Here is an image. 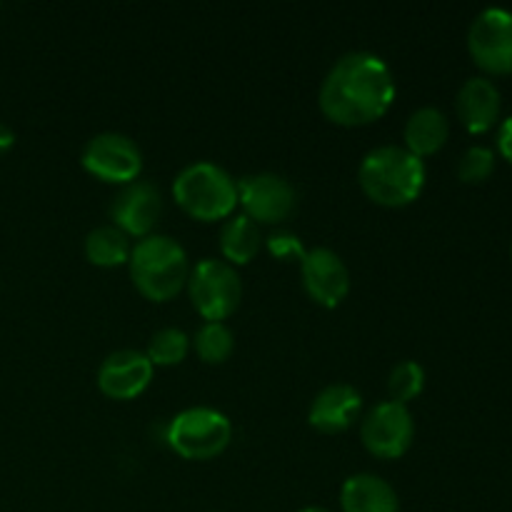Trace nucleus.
Instances as JSON below:
<instances>
[{
	"label": "nucleus",
	"instance_id": "1",
	"mask_svg": "<svg viewBox=\"0 0 512 512\" xmlns=\"http://www.w3.org/2000/svg\"><path fill=\"white\" fill-rule=\"evenodd\" d=\"M395 78L380 55L345 53L323 78L318 105L325 118L343 128H360L383 118L395 100Z\"/></svg>",
	"mask_w": 512,
	"mask_h": 512
},
{
	"label": "nucleus",
	"instance_id": "2",
	"mask_svg": "<svg viewBox=\"0 0 512 512\" xmlns=\"http://www.w3.org/2000/svg\"><path fill=\"white\" fill-rule=\"evenodd\" d=\"M425 163L403 145H380L370 150L358 168L360 190L383 208H405L425 188Z\"/></svg>",
	"mask_w": 512,
	"mask_h": 512
},
{
	"label": "nucleus",
	"instance_id": "3",
	"mask_svg": "<svg viewBox=\"0 0 512 512\" xmlns=\"http://www.w3.org/2000/svg\"><path fill=\"white\" fill-rule=\"evenodd\" d=\"M135 290L145 300L168 303L188 285L190 263L183 245L170 235H148L133 245L128 260Z\"/></svg>",
	"mask_w": 512,
	"mask_h": 512
},
{
	"label": "nucleus",
	"instance_id": "4",
	"mask_svg": "<svg viewBox=\"0 0 512 512\" xmlns=\"http://www.w3.org/2000/svg\"><path fill=\"white\" fill-rule=\"evenodd\" d=\"M173 198L190 218L215 223L230 218L238 208V183L225 168L200 160L175 175Z\"/></svg>",
	"mask_w": 512,
	"mask_h": 512
},
{
	"label": "nucleus",
	"instance_id": "5",
	"mask_svg": "<svg viewBox=\"0 0 512 512\" xmlns=\"http://www.w3.org/2000/svg\"><path fill=\"white\" fill-rule=\"evenodd\" d=\"M165 440L180 458L213 460L233 443V423L215 408H188L170 420Z\"/></svg>",
	"mask_w": 512,
	"mask_h": 512
},
{
	"label": "nucleus",
	"instance_id": "6",
	"mask_svg": "<svg viewBox=\"0 0 512 512\" xmlns=\"http://www.w3.org/2000/svg\"><path fill=\"white\" fill-rule=\"evenodd\" d=\"M190 303L205 323H223L238 310L243 300V280L238 268L225 260L205 258L188 275Z\"/></svg>",
	"mask_w": 512,
	"mask_h": 512
},
{
	"label": "nucleus",
	"instance_id": "7",
	"mask_svg": "<svg viewBox=\"0 0 512 512\" xmlns=\"http://www.w3.org/2000/svg\"><path fill=\"white\" fill-rule=\"evenodd\" d=\"M85 173L110 185L135 183L143 173V153L133 138L123 133H98L85 143L80 155Z\"/></svg>",
	"mask_w": 512,
	"mask_h": 512
},
{
	"label": "nucleus",
	"instance_id": "8",
	"mask_svg": "<svg viewBox=\"0 0 512 512\" xmlns=\"http://www.w3.org/2000/svg\"><path fill=\"white\" fill-rule=\"evenodd\" d=\"M360 440L365 450L380 460H398L410 450L415 440V420L408 405L385 403L375 405L360 420Z\"/></svg>",
	"mask_w": 512,
	"mask_h": 512
},
{
	"label": "nucleus",
	"instance_id": "9",
	"mask_svg": "<svg viewBox=\"0 0 512 512\" xmlns=\"http://www.w3.org/2000/svg\"><path fill=\"white\" fill-rule=\"evenodd\" d=\"M238 205L258 225H280L293 215L298 193L278 173H255L238 180Z\"/></svg>",
	"mask_w": 512,
	"mask_h": 512
},
{
	"label": "nucleus",
	"instance_id": "10",
	"mask_svg": "<svg viewBox=\"0 0 512 512\" xmlns=\"http://www.w3.org/2000/svg\"><path fill=\"white\" fill-rule=\"evenodd\" d=\"M468 50L485 73H512V13L505 8H485L475 15L468 30Z\"/></svg>",
	"mask_w": 512,
	"mask_h": 512
},
{
	"label": "nucleus",
	"instance_id": "11",
	"mask_svg": "<svg viewBox=\"0 0 512 512\" xmlns=\"http://www.w3.org/2000/svg\"><path fill=\"white\" fill-rule=\"evenodd\" d=\"M110 220L118 230H123L128 238H148L153 235L160 215H163V195L158 185L150 180H135L123 185L113 200H110Z\"/></svg>",
	"mask_w": 512,
	"mask_h": 512
},
{
	"label": "nucleus",
	"instance_id": "12",
	"mask_svg": "<svg viewBox=\"0 0 512 512\" xmlns=\"http://www.w3.org/2000/svg\"><path fill=\"white\" fill-rule=\"evenodd\" d=\"M300 278L310 300L323 308H338L350 293V270L335 250L313 248L300 260Z\"/></svg>",
	"mask_w": 512,
	"mask_h": 512
},
{
	"label": "nucleus",
	"instance_id": "13",
	"mask_svg": "<svg viewBox=\"0 0 512 512\" xmlns=\"http://www.w3.org/2000/svg\"><path fill=\"white\" fill-rule=\"evenodd\" d=\"M153 363L140 350H115L100 363L98 390L110 400H135L153 380Z\"/></svg>",
	"mask_w": 512,
	"mask_h": 512
},
{
	"label": "nucleus",
	"instance_id": "14",
	"mask_svg": "<svg viewBox=\"0 0 512 512\" xmlns=\"http://www.w3.org/2000/svg\"><path fill=\"white\" fill-rule=\"evenodd\" d=\"M363 410V395L348 383L325 385L313 398L308 410V423L323 435L345 433Z\"/></svg>",
	"mask_w": 512,
	"mask_h": 512
},
{
	"label": "nucleus",
	"instance_id": "15",
	"mask_svg": "<svg viewBox=\"0 0 512 512\" xmlns=\"http://www.w3.org/2000/svg\"><path fill=\"white\" fill-rule=\"evenodd\" d=\"M455 110H458L460 123L468 133H485L493 128L500 118V90L493 80L475 75L468 78L458 90L455 98Z\"/></svg>",
	"mask_w": 512,
	"mask_h": 512
},
{
	"label": "nucleus",
	"instance_id": "16",
	"mask_svg": "<svg viewBox=\"0 0 512 512\" xmlns=\"http://www.w3.org/2000/svg\"><path fill=\"white\" fill-rule=\"evenodd\" d=\"M343 512H400V500L393 485L373 473L350 475L340 488Z\"/></svg>",
	"mask_w": 512,
	"mask_h": 512
},
{
	"label": "nucleus",
	"instance_id": "17",
	"mask_svg": "<svg viewBox=\"0 0 512 512\" xmlns=\"http://www.w3.org/2000/svg\"><path fill=\"white\" fill-rule=\"evenodd\" d=\"M450 135V120L435 105H423V108L415 110L408 118L403 130L405 150H410L413 155H418L420 160L435 155L445 143H448Z\"/></svg>",
	"mask_w": 512,
	"mask_h": 512
},
{
	"label": "nucleus",
	"instance_id": "18",
	"mask_svg": "<svg viewBox=\"0 0 512 512\" xmlns=\"http://www.w3.org/2000/svg\"><path fill=\"white\" fill-rule=\"evenodd\" d=\"M263 248V233L260 225L253 223L248 215H230L225 225L220 228V253H223L225 263L233 268L238 265H248L255 260V255Z\"/></svg>",
	"mask_w": 512,
	"mask_h": 512
},
{
	"label": "nucleus",
	"instance_id": "19",
	"mask_svg": "<svg viewBox=\"0 0 512 512\" xmlns=\"http://www.w3.org/2000/svg\"><path fill=\"white\" fill-rule=\"evenodd\" d=\"M130 253H133V243L115 225H100V228L90 230L88 238H85V258L95 268L128 265Z\"/></svg>",
	"mask_w": 512,
	"mask_h": 512
},
{
	"label": "nucleus",
	"instance_id": "20",
	"mask_svg": "<svg viewBox=\"0 0 512 512\" xmlns=\"http://www.w3.org/2000/svg\"><path fill=\"white\" fill-rule=\"evenodd\" d=\"M190 345L205 365H220L233 355L235 335L225 323H203Z\"/></svg>",
	"mask_w": 512,
	"mask_h": 512
},
{
	"label": "nucleus",
	"instance_id": "21",
	"mask_svg": "<svg viewBox=\"0 0 512 512\" xmlns=\"http://www.w3.org/2000/svg\"><path fill=\"white\" fill-rule=\"evenodd\" d=\"M190 353V338L180 328H160L148 340V360L153 368H173L180 365Z\"/></svg>",
	"mask_w": 512,
	"mask_h": 512
},
{
	"label": "nucleus",
	"instance_id": "22",
	"mask_svg": "<svg viewBox=\"0 0 512 512\" xmlns=\"http://www.w3.org/2000/svg\"><path fill=\"white\" fill-rule=\"evenodd\" d=\"M425 388V368L415 360H403L388 375V395L393 403L408 405Z\"/></svg>",
	"mask_w": 512,
	"mask_h": 512
},
{
	"label": "nucleus",
	"instance_id": "23",
	"mask_svg": "<svg viewBox=\"0 0 512 512\" xmlns=\"http://www.w3.org/2000/svg\"><path fill=\"white\" fill-rule=\"evenodd\" d=\"M495 153L488 145H473L458 160V178L463 183H483L493 175Z\"/></svg>",
	"mask_w": 512,
	"mask_h": 512
},
{
	"label": "nucleus",
	"instance_id": "24",
	"mask_svg": "<svg viewBox=\"0 0 512 512\" xmlns=\"http://www.w3.org/2000/svg\"><path fill=\"white\" fill-rule=\"evenodd\" d=\"M263 243L265 248H268V253L273 255L275 260H283V263H288V260H303V255L308 253V250L303 248V240L295 233H290V230H275V233L268 235Z\"/></svg>",
	"mask_w": 512,
	"mask_h": 512
},
{
	"label": "nucleus",
	"instance_id": "25",
	"mask_svg": "<svg viewBox=\"0 0 512 512\" xmlns=\"http://www.w3.org/2000/svg\"><path fill=\"white\" fill-rule=\"evenodd\" d=\"M498 150L505 155V160L512 163V115L500 123L498 130Z\"/></svg>",
	"mask_w": 512,
	"mask_h": 512
},
{
	"label": "nucleus",
	"instance_id": "26",
	"mask_svg": "<svg viewBox=\"0 0 512 512\" xmlns=\"http://www.w3.org/2000/svg\"><path fill=\"white\" fill-rule=\"evenodd\" d=\"M13 145H15L13 128H10V125H5V123H0V155L8 153V150L13 148Z\"/></svg>",
	"mask_w": 512,
	"mask_h": 512
},
{
	"label": "nucleus",
	"instance_id": "27",
	"mask_svg": "<svg viewBox=\"0 0 512 512\" xmlns=\"http://www.w3.org/2000/svg\"><path fill=\"white\" fill-rule=\"evenodd\" d=\"M300 512H330V510H325V508H303Z\"/></svg>",
	"mask_w": 512,
	"mask_h": 512
},
{
	"label": "nucleus",
	"instance_id": "28",
	"mask_svg": "<svg viewBox=\"0 0 512 512\" xmlns=\"http://www.w3.org/2000/svg\"><path fill=\"white\" fill-rule=\"evenodd\" d=\"M510 253H512V248H510Z\"/></svg>",
	"mask_w": 512,
	"mask_h": 512
}]
</instances>
